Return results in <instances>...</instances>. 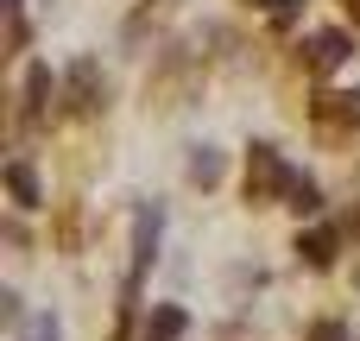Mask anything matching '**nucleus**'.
I'll return each mask as SVG.
<instances>
[{
    "instance_id": "nucleus-9",
    "label": "nucleus",
    "mask_w": 360,
    "mask_h": 341,
    "mask_svg": "<svg viewBox=\"0 0 360 341\" xmlns=\"http://www.w3.org/2000/svg\"><path fill=\"white\" fill-rule=\"evenodd\" d=\"M190 184H196V190H215V184H221V152H215V146H196V152H190Z\"/></svg>"
},
{
    "instance_id": "nucleus-6",
    "label": "nucleus",
    "mask_w": 360,
    "mask_h": 341,
    "mask_svg": "<svg viewBox=\"0 0 360 341\" xmlns=\"http://www.w3.org/2000/svg\"><path fill=\"white\" fill-rule=\"evenodd\" d=\"M335 247H342L335 228H310V234H297V259H304L310 272H329V266H335Z\"/></svg>"
},
{
    "instance_id": "nucleus-11",
    "label": "nucleus",
    "mask_w": 360,
    "mask_h": 341,
    "mask_svg": "<svg viewBox=\"0 0 360 341\" xmlns=\"http://www.w3.org/2000/svg\"><path fill=\"white\" fill-rule=\"evenodd\" d=\"M19 341H57V316H25L19 323Z\"/></svg>"
},
{
    "instance_id": "nucleus-10",
    "label": "nucleus",
    "mask_w": 360,
    "mask_h": 341,
    "mask_svg": "<svg viewBox=\"0 0 360 341\" xmlns=\"http://www.w3.org/2000/svg\"><path fill=\"white\" fill-rule=\"evenodd\" d=\"M285 209H297V215H316V209H323V190H316L310 177H297V184H291V196H285Z\"/></svg>"
},
{
    "instance_id": "nucleus-2",
    "label": "nucleus",
    "mask_w": 360,
    "mask_h": 341,
    "mask_svg": "<svg viewBox=\"0 0 360 341\" xmlns=\"http://www.w3.org/2000/svg\"><path fill=\"white\" fill-rule=\"evenodd\" d=\"M108 101V82H101V63L95 57H76L70 76H63V114H95Z\"/></svg>"
},
{
    "instance_id": "nucleus-1",
    "label": "nucleus",
    "mask_w": 360,
    "mask_h": 341,
    "mask_svg": "<svg viewBox=\"0 0 360 341\" xmlns=\"http://www.w3.org/2000/svg\"><path fill=\"white\" fill-rule=\"evenodd\" d=\"M291 184H297V171L278 158V146L253 139V146H247V202H272V196H291Z\"/></svg>"
},
{
    "instance_id": "nucleus-4",
    "label": "nucleus",
    "mask_w": 360,
    "mask_h": 341,
    "mask_svg": "<svg viewBox=\"0 0 360 341\" xmlns=\"http://www.w3.org/2000/svg\"><path fill=\"white\" fill-rule=\"evenodd\" d=\"M310 114H316L323 127H342V133H354V127H360V89H323V95L310 101Z\"/></svg>"
},
{
    "instance_id": "nucleus-12",
    "label": "nucleus",
    "mask_w": 360,
    "mask_h": 341,
    "mask_svg": "<svg viewBox=\"0 0 360 341\" xmlns=\"http://www.w3.org/2000/svg\"><path fill=\"white\" fill-rule=\"evenodd\" d=\"M304 341H354V335H348L342 323H316V329H310V335H304Z\"/></svg>"
},
{
    "instance_id": "nucleus-5",
    "label": "nucleus",
    "mask_w": 360,
    "mask_h": 341,
    "mask_svg": "<svg viewBox=\"0 0 360 341\" xmlns=\"http://www.w3.org/2000/svg\"><path fill=\"white\" fill-rule=\"evenodd\" d=\"M44 108H51V70H44V63H25V89H19V120H25V127H38V120H44Z\"/></svg>"
},
{
    "instance_id": "nucleus-8",
    "label": "nucleus",
    "mask_w": 360,
    "mask_h": 341,
    "mask_svg": "<svg viewBox=\"0 0 360 341\" xmlns=\"http://www.w3.org/2000/svg\"><path fill=\"white\" fill-rule=\"evenodd\" d=\"M184 329H190V316H184L177 304H158V310L146 316V341H184Z\"/></svg>"
},
{
    "instance_id": "nucleus-13",
    "label": "nucleus",
    "mask_w": 360,
    "mask_h": 341,
    "mask_svg": "<svg viewBox=\"0 0 360 341\" xmlns=\"http://www.w3.org/2000/svg\"><path fill=\"white\" fill-rule=\"evenodd\" d=\"M348 13H354V19H360V0H348Z\"/></svg>"
},
{
    "instance_id": "nucleus-7",
    "label": "nucleus",
    "mask_w": 360,
    "mask_h": 341,
    "mask_svg": "<svg viewBox=\"0 0 360 341\" xmlns=\"http://www.w3.org/2000/svg\"><path fill=\"white\" fill-rule=\"evenodd\" d=\"M6 196H13L19 209H38V202H44V196H38V171H32L25 158H13V165H6Z\"/></svg>"
},
{
    "instance_id": "nucleus-3",
    "label": "nucleus",
    "mask_w": 360,
    "mask_h": 341,
    "mask_svg": "<svg viewBox=\"0 0 360 341\" xmlns=\"http://www.w3.org/2000/svg\"><path fill=\"white\" fill-rule=\"evenodd\" d=\"M348 57H354V38H348V32H310V38H304V70H310V76H329V70H342Z\"/></svg>"
}]
</instances>
